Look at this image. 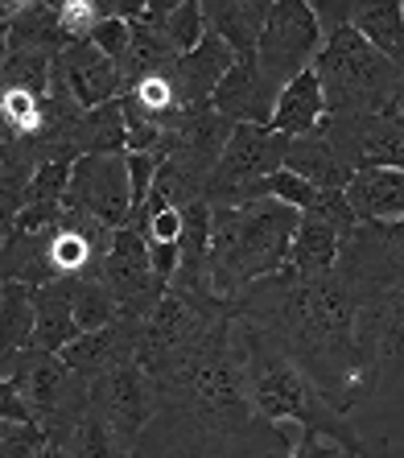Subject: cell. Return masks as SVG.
Segmentation results:
<instances>
[{"mask_svg":"<svg viewBox=\"0 0 404 458\" xmlns=\"http://www.w3.org/2000/svg\"><path fill=\"white\" fill-rule=\"evenodd\" d=\"M91 46H96V50H104L107 58H116V63L124 66L128 50H132V25L120 21V17H104V21H99V30L91 33Z\"/></svg>","mask_w":404,"mask_h":458,"instance_id":"cell-38","label":"cell"},{"mask_svg":"<svg viewBox=\"0 0 404 458\" xmlns=\"http://www.w3.org/2000/svg\"><path fill=\"white\" fill-rule=\"evenodd\" d=\"M355 30H359L396 71H404V4L400 0H359Z\"/></svg>","mask_w":404,"mask_h":458,"instance_id":"cell-26","label":"cell"},{"mask_svg":"<svg viewBox=\"0 0 404 458\" xmlns=\"http://www.w3.org/2000/svg\"><path fill=\"white\" fill-rule=\"evenodd\" d=\"M0 38L4 50H54L63 54L66 38L58 30V4H42V0H21V4H4L0 9Z\"/></svg>","mask_w":404,"mask_h":458,"instance_id":"cell-20","label":"cell"},{"mask_svg":"<svg viewBox=\"0 0 404 458\" xmlns=\"http://www.w3.org/2000/svg\"><path fill=\"white\" fill-rule=\"evenodd\" d=\"M334 442H326V437H318V434H301L298 437V450H293V458H330L334 454Z\"/></svg>","mask_w":404,"mask_h":458,"instance_id":"cell-42","label":"cell"},{"mask_svg":"<svg viewBox=\"0 0 404 458\" xmlns=\"http://www.w3.org/2000/svg\"><path fill=\"white\" fill-rule=\"evenodd\" d=\"M240 318L265 327L314 376L330 405L351 413L380 384V293L351 273L285 265L240 298Z\"/></svg>","mask_w":404,"mask_h":458,"instance_id":"cell-2","label":"cell"},{"mask_svg":"<svg viewBox=\"0 0 404 458\" xmlns=\"http://www.w3.org/2000/svg\"><path fill=\"white\" fill-rule=\"evenodd\" d=\"M33 306H38V331H33V347L38 352L63 355L71 343L83 335L75 318V281H50V285L33 289Z\"/></svg>","mask_w":404,"mask_h":458,"instance_id":"cell-19","label":"cell"},{"mask_svg":"<svg viewBox=\"0 0 404 458\" xmlns=\"http://www.w3.org/2000/svg\"><path fill=\"white\" fill-rule=\"evenodd\" d=\"M347 203L359 224L404 219V170H359L347 186Z\"/></svg>","mask_w":404,"mask_h":458,"instance_id":"cell-22","label":"cell"},{"mask_svg":"<svg viewBox=\"0 0 404 458\" xmlns=\"http://www.w3.org/2000/svg\"><path fill=\"white\" fill-rule=\"evenodd\" d=\"M120 104H124V120H128V153H161V157H165L170 128L161 124V120L145 116L132 99H120Z\"/></svg>","mask_w":404,"mask_h":458,"instance_id":"cell-34","label":"cell"},{"mask_svg":"<svg viewBox=\"0 0 404 458\" xmlns=\"http://www.w3.org/2000/svg\"><path fill=\"white\" fill-rule=\"evenodd\" d=\"M285 170L298 174V178H306V182H314L318 191H347V186L355 182V170L339 157V153L330 149V140L322 137V132H314V137H298L293 145H289Z\"/></svg>","mask_w":404,"mask_h":458,"instance_id":"cell-24","label":"cell"},{"mask_svg":"<svg viewBox=\"0 0 404 458\" xmlns=\"http://www.w3.org/2000/svg\"><path fill=\"white\" fill-rule=\"evenodd\" d=\"M404 352V289L380 293V355L396 360Z\"/></svg>","mask_w":404,"mask_h":458,"instance_id":"cell-35","label":"cell"},{"mask_svg":"<svg viewBox=\"0 0 404 458\" xmlns=\"http://www.w3.org/2000/svg\"><path fill=\"white\" fill-rule=\"evenodd\" d=\"M0 380H13L21 401L29 405L33 421L54 437L71 442L79 421L91 409V380L66 368L63 355L25 347L17 355H0Z\"/></svg>","mask_w":404,"mask_h":458,"instance_id":"cell-6","label":"cell"},{"mask_svg":"<svg viewBox=\"0 0 404 458\" xmlns=\"http://www.w3.org/2000/svg\"><path fill=\"white\" fill-rule=\"evenodd\" d=\"M91 409L116 429L120 446L132 458V450L140 446V437L157 413V380L140 368V360H124L112 372L91 380Z\"/></svg>","mask_w":404,"mask_h":458,"instance_id":"cell-9","label":"cell"},{"mask_svg":"<svg viewBox=\"0 0 404 458\" xmlns=\"http://www.w3.org/2000/svg\"><path fill=\"white\" fill-rule=\"evenodd\" d=\"M75 318L83 331H104V327L124 318V306H120V298L104 281V273H91V277L75 281Z\"/></svg>","mask_w":404,"mask_h":458,"instance_id":"cell-29","label":"cell"},{"mask_svg":"<svg viewBox=\"0 0 404 458\" xmlns=\"http://www.w3.org/2000/svg\"><path fill=\"white\" fill-rule=\"evenodd\" d=\"M99 273H104V281L120 298L128 318L149 322L157 314V306L165 301V293H170V285L157 277V268L149 260V244H145V235L137 227H120Z\"/></svg>","mask_w":404,"mask_h":458,"instance_id":"cell-11","label":"cell"},{"mask_svg":"<svg viewBox=\"0 0 404 458\" xmlns=\"http://www.w3.org/2000/svg\"><path fill=\"white\" fill-rule=\"evenodd\" d=\"M342 240H347V232L334 219H326L322 211H306L298 235H293L289 265L298 273H334L342 256Z\"/></svg>","mask_w":404,"mask_h":458,"instance_id":"cell-23","label":"cell"},{"mask_svg":"<svg viewBox=\"0 0 404 458\" xmlns=\"http://www.w3.org/2000/svg\"><path fill=\"white\" fill-rule=\"evenodd\" d=\"M231 120L219 112L215 104H194V107H181L178 116L170 120V137H165V161L186 170L190 178H198L202 186L211 182L215 165L223 161L227 145L235 137Z\"/></svg>","mask_w":404,"mask_h":458,"instance_id":"cell-12","label":"cell"},{"mask_svg":"<svg viewBox=\"0 0 404 458\" xmlns=\"http://www.w3.org/2000/svg\"><path fill=\"white\" fill-rule=\"evenodd\" d=\"M46 434L42 426H21V421H0V458H42Z\"/></svg>","mask_w":404,"mask_h":458,"instance_id":"cell-36","label":"cell"},{"mask_svg":"<svg viewBox=\"0 0 404 458\" xmlns=\"http://www.w3.org/2000/svg\"><path fill=\"white\" fill-rule=\"evenodd\" d=\"M124 161H128V182H132V211H137V207L149 203L165 157H161V153H128Z\"/></svg>","mask_w":404,"mask_h":458,"instance_id":"cell-37","label":"cell"},{"mask_svg":"<svg viewBox=\"0 0 404 458\" xmlns=\"http://www.w3.org/2000/svg\"><path fill=\"white\" fill-rule=\"evenodd\" d=\"M63 219H66V203H33V207H21L4 232H50Z\"/></svg>","mask_w":404,"mask_h":458,"instance_id":"cell-39","label":"cell"},{"mask_svg":"<svg viewBox=\"0 0 404 458\" xmlns=\"http://www.w3.org/2000/svg\"><path fill=\"white\" fill-rule=\"evenodd\" d=\"M314 75L326 91L330 116H375L396 104V87H400V71L355 25L330 33L322 42Z\"/></svg>","mask_w":404,"mask_h":458,"instance_id":"cell-5","label":"cell"},{"mask_svg":"<svg viewBox=\"0 0 404 458\" xmlns=\"http://www.w3.org/2000/svg\"><path fill=\"white\" fill-rule=\"evenodd\" d=\"M107 17L104 0H63L58 4V30L71 46L75 42H91V33L99 30V21Z\"/></svg>","mask_w":404,"mask_h":458,"instance_id":"cell-32","label":"cell"},{"mask_svg":"<svg viewBox=\"0 0 404 458\" xmlns=\"http://www.w3.org/2000/svg\"><path fill=\"white\" fill-rule=\"evenodd\" d=\"M235 63H240V58H235L231 46H227L219 33L206 30V38L173 63V83H178V91H181V107L211 104L215 87L231 75Z\"/></svg>","mask_w":404,"mask_h":458,"instance_id":"cell-17","label":"cell"},{"mask_svg":"<svg viewBox=\"0 0 404 458\" xmlns=\"http://www.w3.org/2000/svg\"><path fill=\"white\" fill-rule=\"evenodd\" d=\"M326 91H322L318 75L314 71H306V75H298L293 83L281 91L277 99V116H273V132H281V137L298 140V137H314L322 128V120H326Z\"/></svg>","mask_w":404,"mask_h":458,"instance_id":"cell-21","label":"cell"},{"mask_svg":"<svg viewBox=\"0 0 404 458\" xmlns=\"http://www.w3.org/2000/svg\"><path fill=\"white\" fill-rule=\"evenodd\" d=\"M157 413L132 458H293L298 442L252 401L240 318H219L186 355L153 372Z\"/></svg>","mask_w":404,"mask_h":458,"instance_id":"cell-1","label":"cell"},{"mask_svg":"<svg viewBox=\"0 0 404 458\" xmlns=\"http://www.w3.org/2000/svg\"><path fill=\"white\" fill-rule=\"evenodd\" d=\"M314 4V17L322 25V38L355 25V13H359V0H309Z\"/></svg>","mask_w":404,"mask_h":458,"instance_id":"cell-40","label":"cell"},{"mask_svg":"<svg viewBox=\"0 0 404 458\" xmlns=\"http://www.w3.org/2000/svg\"><path fill=\"white\" fill-rule=\"evenodd\" d=\"M46 96H33L21 87H0V137H17V140H33L46 128Z\"/></svg>","mask_w":404,"mask_h":458,"instance_id":"cell-28","label":"cell"},{"mask_svg":"<svg viewBox=\"0 0 404 458\" xmlns=\"http://www.w3.org/2000/svg\"><path fill=\"white\" fill-rule=\"evenodd\" d=\"M0 421H21V426H38L29 413V405L21 401L17 384L13 380H0Z\"/></svg>","mask_w":404,"mask_h":458,"instance_id":"cell-41","label":"cell"},{"mask_svg":"<svg viewBox=\"0 0 404 458\" xmlns=\"http://www.w3.org/2000/svg\"><path fill=\"white\" fill-rule=\"evenodd\" d=\"M277 99H281V91L265 79L260 63H235L231 75L215 87L211 104L219 107L231 124L268 128L273 124V116H277Z\"/></svg>","mask_w":404,"mask_h":458,"instance_id":"cell-16","label":"cell"},{"mask_svg":"<svg viewBox=\"0 0 404 458\" xmlns=\"http://www.w3.org/2000/svg\"><path fill=\"white\" fill-rule=\"evenodd\" d=\"M359 170H404V107H383L363 120Z\"/></svg>","mask_w":404,"mask_h":458,"instance_id":"cell-25","label":"cell"},{"mask_svg":"<svg viewBox=\"0 0 404 458\" xmlns=\"http://www.w3.org/2000/svg\"><path fill=\"white\" fill-rule=\"evenodd\" d=\"M211 293L219 301L240 306V298L256 281L273 277L289 265L293 235L301 227V211L281 203V199H252V203L211 207Z\"/></svg>","mask_w":404,"mask_h":458,"instance_id":"cell-4","label":"cell"},{"mask_svg":"<svg viewBox=\"0 0 404 458\" xmlns=\"http://www.w3.org/2000/svg\"><path fill=\"white\" fill-rule=\"evenodd\" d=\"M268 9H273V0H202L206 30L219 33L240 63H256L260 33L268 25Z\"/></svg>","mask_w":404,"mask_h":458,"instance_id":"cell-18","label":"cell"},{"mask_svg":"<svg viewBox=\"0 0 404 458\" xmlns=\"http://www.w3.org/2000/svg\"><path fill=\"white\" fill-rule=\"evenodd\" d=\"M339 268L375 293L404 289V219L359 224L342 240Z\"/></svg>","mask_w":404,"mask_h":458,"instance_id":"cell-13","label":"cell"},{"mask_svg":"<svg viewBox=\"0 0 404 458\" xmlns=\"http://www.w3.org/2000/svg\"><path fill=\"white\" fill-rule=\"evenodd\" d=\"M33 331H38L33 285L0 281V355H17L25 347H33Z\"/></svg>","mask_w":404,"mask_h":458,"instance_id":"cell-27","label":"cell"},{"mask_svg":"<svg viewBox=\"0 0 404 458\" xmlns=\"http://www.w3.org/2000/svg\"><path fill=\"white\" fill-rule=\"evenodd\" d=\"M54 79L75 96L79 107H104V104H116V99H124L128 91V75L124 66L116 63V58H107L104 50H96L91 42H75L66 46L63 54H58V63H54Z\"/></svg>","mask_w":404,"mask_h":458,"instance_id":"cell-14","label":"cell"},{"mask_svg":"<svg viewBox=\"0 0 404 458\" xmlns=\"http://www.w3.org/2000/svg\"><path fill=\"white\" fill-rule=\"evenodd\" d=\"M289 145L293 140L273 132V128L240 124L231 145H227L223 161L215 165L211 182H206V203L211 207H240L248 203V194L277 170H285Z\"/></svg>","mask_w":404,"mask_h":458,"instance_id":"cell-8","label":"cell"},{"mask_svg":"<svg viewBox=\"0 0 404 458\" xmlns=\"http://www.w3.org/2000/svg\"><path fill=\"white\" fill-rule=\"evenodd\" d=\"M71 450H75V458H128L116 429L107 426L96 409H87V417L79 421L75 437H71Z\"/></svg>","mask_w":404,"mask_h":458,"instance_id":"cell-30","label":"cell"},{"mask_svg":"<svg viewBox=\"0 0 404 458\" xmlns=\"http://www.w3.org/2000/svg\"><path fill=\"white\" fill-rule=\"evenodd\" d=\"M161 33L170 38V46L178 54H190L194 46L206 38V17H202V0H178L173 4V13L165 17V25H161Z\"/></svg>","mask_w":404,"mask_h":458,"instance_id":"cell-31","label":"cell"},{"mask_svg":"<svg viewBox=\"0 0 404 458\" xmlns=\"http://www.w3.org/2000/svg\"><path fill=\"white\" fill-rule=\"evenodd\" d=\"M128 153H96L79 157L66 191V211H83L104 227L120 232L132 219V182H128Z\"/></svg>","mask_w":404,"mask_h":458,"instance_id":"cell-10","label":"cell"},{"mask_svg":"<svg viewBox=\"0 0 404 458\" xmlns=\"http://www.w3.org/2000/svg\"><path fill=\"white\" fill-rule=\"evenodd\" d=\"M42 458H75V450H71V442H46V450H42Z\"/></svg>","mask_w":404,"mask_h":458,"instance_id":"cell-43","label":"cell"},{"mask_svg":"<svg viewBox=\"0 0 404 458\" xmlns=\"http://www.w3.org/2000/svg\"><path fill=\"white\" fill-rule=\"evenodd\" d=\"M71 174H75V161H46L42 170L33 174L29 186H25L21 207H33V203H66Z\"/></svg>","mask_w":404,"mask_h":458,"instance_id":"cell-33","label":"cell"},{"mask_svg":"<svg viewBox=\"0 0 404 458\" xmlns=\"http://www.w3.org/2000/svg\"><path fill=\"white\" fill-rule=\"evenodd\" d=\"M240 343H244V368H248L252 401L268 421H277V426L293 421V426H301V434L326 437V442H334L347 454H367L359 429L351 426V413L330 405L326 393L314 384V376L281 347V339H273L265 327L240 318Z\"/></svg>","mask_w":404,"mask_h":458,"instance_id":"cell-3","label":"cell"},{"mask_svg":"<svg viewBox=\"0 0 404 458\" xmlns=\"http://www.w3.org/2000/svg\"><path fill=\"white\" fill-rule=\"evenodd\" d=\"M322 25L314 17L309 0H273L268 9V25L260 33V50L256 63L265 71V79L277 91H285L289 83L306 71H314V58L322 54Z\"/></svg>","mask_w":404,"mask_h":458,"instance_id":"cell-7","label":"cell"},{"mask_svg":"<svg viewBox=\"0 0 404 458\" xmlns=\"http://www.w3.org/2000/svg\"><path fill=\"white\" fill-rule=\"evenodd\" d=\"M145 327H149V322L128 318V314H124V318L112 322V327H104V331H83L63 352L66 368H71V372H79V376H87V380H96V376L112 372L116 363L137 360L140 339H145Z\"/></svg>","mask_w":404,"mask_h":458,"instance_id":"cell-15","label":"cell"},{"mask_svg":"<svg viewBox=\"0 0 404 458\" xmlns=\"http://www.w3.org/2000/svg\"><path fill=\"white\" fill-rule=\"evenodd\" d=\"M330 458H372V450H367V454H347V450H334Z\"/></svg>","mask_w":404,"mask_h":458,"instance_id":"cell-44","label":"cell"},{"mask_svg":"<svg viewBox=\"0 0 404 458\" xmlns=\"http://www.w3.org/2000/svg\"><path fill=\"white\" fill-rule=\"evenodd\" d=\"M396 107H404V71H400V87H396Z\"/></svg>","mask_w":404,"mask_h":458,"instance_id":"cell-45","label":"cell"}]
</instances>
